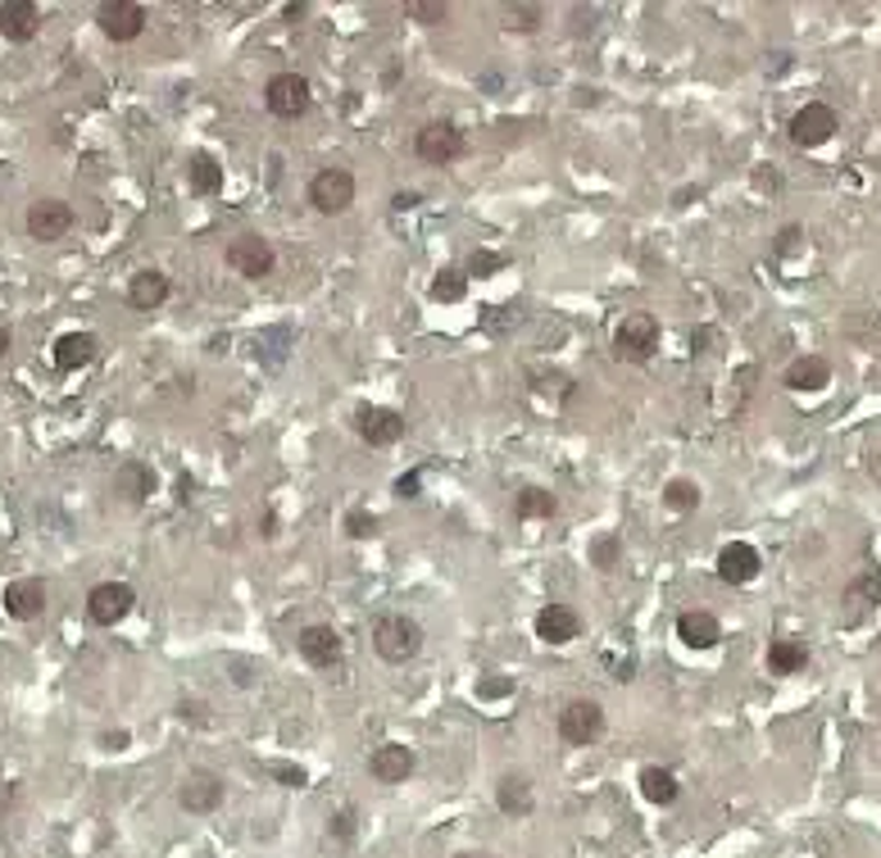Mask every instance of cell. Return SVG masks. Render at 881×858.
I'll return each mask as SVG.
<instances>
[{"label":"cell","instance_id":"cell-1","mask_svg":"<svg viewBox=\"0 0 881 858\" xmlns=\"http://www.w3.org/2000/svg\"><path fill=\"white\" fill-rule=\"evenodd\" d=\"M369 636H373L378 659L391 663V668H405V663H414L422 654V627L409 618V613H401V608L378 613Z\"/></svg>","mask_w":881,"mask_h":858},{"label":"cell","instance_id":"cell-2","mask_svg":"<svg viewBox=\"0 0 881 858\" xmlns=\"http://www.w3.org/2000/svg\"><path fill=\"white\" fill-rule=\"evenodd\" d=\"M310 105H314V86H310L305 73L287 69V73H273V78L264 82V109H268L273 118H287V123H291V118H305Z\"/></svg>","mask_w":881,"mask_h":858},{"label":"cell","instance_id":"cell-3","mask_svg":"<svg viewBox=\"0 0 881 858\" xmlns=\"http://www.w3.org/2000/svg\"><path fill=\"white\" fill-rule=\"evenodd\" d=\"M841 132V114L827 105V101H809L791 114L786 123V137H791L796 150H823L832 137Z\"/></svg>","mask_w":881,"mask_h":858},{"label":"cell","instance_id":"cell-4","mask_svg":"<svg viewBox=\"0 0 881 858\" xmlns=\"http://www.w3.org/2000/svg\"><path fill=\"white\" fill-rule=\"evenodd\" d=\"M659 318L636 310V314H623V323L614 327V359L623 363H650L654 350H659Z\"/></svg>","mask_w":881,"mask_h":858},{"label":"cell","instance_id":"cell-5","mask_svg":"<svg viewBox=\"0 0 881 858\" xmlns=\"http://www.w3.org/2000/svg\"><path fill=\"white\" fill-rule=\"evenodd\" d=\"M414 155L422 164H432V169H445V164L468 155V137L460 132V123H445V118L441 123H422V128L414 132Z\"/></svg>","mask_w":881,"mask_h":858},{"label":"cell","instance_id":"cell-6","mask_svg":"<svg viewBox=\"0 0 881 858\" xmlns=\"http://www.w3.org/2000/svg\"><path fill=\"white\" fill-rule=\"evenodd\" d=\"M223 264L236 273V278L259 282V278H268V273L278 268V251H273V241H268V236H259V232H241V236L228 241Z\"/></svg>","mask_w":881,"mask_h":858},{"label":"cell","instance_id":"cell-7","mask_svg":"<svg viewBox=\"0 0 881 858\" xmlns=\"http://www.w3.org/2000/svg\"><path fill=\"white\" fill-rule=\"evenodd\" d=\"M355 173L341 164H327L310 177V205L323 213V219H341V213L355 205Z\"/></svg>","mask_w":881,"mask_h":858},{"label":"cell","instance_id":"cell-8","mask_svg":"<svg viewBox=\"0 0 881 858\" xmlns=\"http://www.w3.org/2000/svg\"><path fill=\"white\" fill-rule=\"evenodd\" d=\"M350 422H355V437L363 445H373V450H386V445H396V441L409 437V418L401 409H391V405H359Z\"/></svg>","mask_w":881,"mask_h":858},{"label":"cell","instance_id":"cell-9","mask_svg":"<svg viewBox=\"0 0 881 858\" xmlns=\"http://www.w3.org/2000/svg\"><path fill=\"white\" fill-rule=\"evenodd\" d=\"M295 650H300V659H305L314 672H341V663H346V640H341V631L332 627V623L300 627Z\"/></svg>","mask_w":881,"mask_h":858},{"label":"cell","instance_id":"cell-10","mask_svg":"<svg viewBox=\"0 0 881 858\" xmlns=\"http://www.w3.org/2000/svg\"><path fill=\"white\" fill-rule=\"evenodd\" d=\"M73 223H78L73 205H69V200H59V196L33 200V205H27V219H23L27 236L42 241V245H50V241H65V236L73 232Z\"/></svg>","mask_w":881,"mask_h":858},{"label":"cell","instance_id":"cell-11","mask_svg":"<svg viewBox=\"0 0 881 858\" xmlns=\"http://www.w3.org/2000/svg\"><path fill=\"white\" fill-rule=\"evenodd\" d=\"M146 23H150V10L141 5V0H101L96 5V27L118 46L137 42L146 33Z\"/></svg>","mask_w":881,"mask_h":858},{"label":"cell","instance_id":"cell-12","mask_svg":"<svg viewBox=\"0 0 881 858\" xmlns=\"http://www.w3.org/2000/svg\"><path fill=\"white\" fill-rule=\"evenodd\" d=\"M604 735V709L595 699H572L559 709V741L572 750H587Z\"/></svg>","mask_w":881,"mask_h":858},{"label":"cell","instance_id":"cell-13","mask_svg":"<svg viewBox=\"0 0 881 858\" xmlns=\"http://www.w3.org/2000/svg\"><path fill=\"white\" fill-rule=\"evenodd\" d=\"M137 608V591L128 581H101V587L86 591V618L96 627H118Z\"/></svg>","mask_w":881,"mask_h":858},{"label":"cell","instance_id":"cell-14","mask_svg":"<svg viewBox=\"0 0 881 858\" xmlns=\"http://www.w3.org/2000/svg\"><path fill=\"white\" fill-rule=\"evenodd\" d=\"M223 800H228V786H223L219 773H209V768H192L187 777H182V786H177V804L187 809V813H196V818L219 813Z\"/></svg>","mask_w":881,"mask_h":858},{"label":"cell","instance_id":"cell-15","mask_svg":"<svg viewBox=\"0 0 881 858\" xmlns=\"http://www.w3.org/2000/svg\"><path fill=\"white\" fill-rule=\"evenodd\" d=\"M582 613H577L572 604H541L536 618H532V631L536 640H545V646H572L577 636H582Z\"/></svg>","mask_w":881,"mask_h":858},{"label":"cell","instance_id":"cell-16","mask_svg":"<svg viewBox=\"0 0 881 858\" xmlns=\"http://www.w3.org/2000/svg\"><path fill=\"white\" fill-rule=\"evenodd\" d=\"M714 568H718L722 587H750V581L764 572V559H758V549H754L750 541H727V545L718 549Z\"/></svg>","mask_w":881,"mask_h":858},{"label":"cell","instance_id":"cell-17","mask_svg":"<svg viewBox=\"0 0 881 858\" xmlns=\"http://www.w3.org/2000/svg\"><path fill=\"white\" fill-rule=\"evenodd\" d=\"M414 768H418V754L409 745H401V741H386V745H378L369 754V777L382 781V786H405L414 777Z\"/></svg>","mask_w":881,"mask_h":858},{"label":"cell","instance_id":"cell-18","mask_svg":"<svg viewBox=\"0 0 881 858\" xmlns=\"http://www.w3.org/2000/svg\"><path fill=\"white\" fill-rule=\"evenodd\" d=\"M42 23H46V14H42L37 0H5V5H0V37L14 42V46L37 42Z\"/></svg>","mask_w":881,"mask_h":858},{"label":"cell","instance_id":"cell-19","mask_svg":"<svg viewBox=\"0 0 881 858\" xmlns=\"http://www.w3.org/2000/svg\"><path fill=\"white\" fill-rule=\"evenodd\" d=\"M0 604L14 623H37L46 613V581L42 577H14L5 591H0Z\"/></svg>","mask_w":881,"mask_h":858},{"label":"cell","instance_id":"cell-20","mask_svg":"<svg viewBox=\"0 0 881 858\" xmlns=\"http://www.w3.org/2000/svg\"><path fill=\"white\" fill-rule=\"evenodd\" d=\"M155 468L146 464V459H124V464L114 468V496L124 505H146L150 496H155Z\"/></svg>","mask_w":881,"mask_h":858},{"label":"cell","instance_id":"cell-21","mask_svg":"<svg viewBox=\"0 0 881 858\" xmlns=\"http://www.w3.org/2000/svg\"><path fill=\"white\" fill-rule=\"evenodd\" d=\"M96 355H101V341L91 332H65L50 346L55 373H78V368H91V363H96Z\"/></svg>","mask_w":881,"mask_h":858},{"label":"cell","instance_id":"cell-22","mask_svg":"<svg viewBox=\"0 0 881 858\" xmlns=\"http://www.w3.org/2000/svg\"><path fill=\"white\" fill-rule=\"evenodd\" d=\"M781 386L796 391V395H813V391L832 386V359H823V355L791 359V363H786V373H781Z\"/></svg>","mask_w":881,"mask_h":858},{"label":"cell","instance_id":"cell-23","mask_svg":"<svg viewBox=\"0 0 881 858\" xmlns=\"http://www.w3.org/2000/svg\"><path fill=\"white\" fill-rule=\"evenodd\" d=\"M169 295H173V282H169V273H160V268H141V273L128 278V304L141 310V314H155L160 304H169Z\"/></svg>","mask_w":881,"mask_h":858},{"label":"cell","instance_id":"cell-24","mask_svg":"<svg viewBox=\"0 0 881 858\" xmlns=\"http://www.w3.org/2000/svg\"><path fill=\"white\" fill-rule=\"evenodd\" d=\"M677 640L686 650H714L722 640V623L714 618L709 608H686L677 618Z\"/></svg>","mask_w":881,"mask_h":858},{"label":"cell","instance_id":"cell-25","mask_svg":"<svg viewBox=\"0 0 881 858\" xmlns=\"http://www.w3.org/2000/svg\"><path fill=\"white\" fill-rule=\"evenodd\" d=\"M636 786H641V800L654 804V809H673V804L682 800V781H677V773H673V768H659V763L641 768Z\"/></svg>","mask_w":881,"mask_h":858},{"label":"cell","instance_id":"cell-26","mask_svg":"<svg viewBox=\"0 0 881 858\" xmlns=\"http://www.w3.org/2000/svg\"><path fill=\"white\" fill-rule=\"evenodd\" d=\"M187 192L200 200L223 196V164L209 155V150H192L187 155Z\"/></svg>","mask_w":881,"mask_h":858},{"label":"cell","instance_id":"cell-27","mask_svg":"<svg viewBox=\"0 0 881 858\" xmlns=\"http://www.w3.org/2000/svg\"><path fill=\"white\" fill-rule=\"evenodd\" d=\"M496 809L505 818H528L536 809V795H532V781L523 773H505L496 781Z\"/></svg>","mask_w":881,"mask_h":858},{"label":"cell","instance_id":"cell-28","mask_svg":"<svg viewBox=\"0 0 881 858\" xmlns=\"http://www.w3.org/2000/svg\"><path fill=\"white\" fill-rule=\"evenodd\" d=\"M809 668V646L796 636H777L768 646V672H777V677H796V672Z\"/></svg>","mask_w":881,"mask_h":858},{"label":"cell","instance_id":"cell-29","mask_svg":"<svg viewBox=\"0 0 881 858\" xmlns=\"http://www.w3.org/2000/svg\"><path fill=\"white\" fill-rule=\"evenodd\" d=\"M559 513V496L545 486H523L519 496H513V518H523V523H536V518H555Z\"/></svg>","mask_w":881,"mask_h":858},{"label":"cell","instance_id":"cell-30","mask_svg":"<svg viewBox=\"0 0 881 858\" xmlns=\"http://www.w3.org/2000/svg\"><path fill=\"white\" fill-rule=\"evenodd\" d=\"M845 604H855L859 613H863V608H877V604H881V568H859L855 577H849Z\"/></svg>","mask_w":881,"mask_h":858},{"label":"cell","instance_id":"cell-31","mask_svg":"<svg viewBox=\"0 0 881 858\" xmlns=\"http://www.w3.org/2000/svg\"><path fill=\"white\" fill-rule=\"evenodd\" d=\"M700 500H705V490H700V482H695V477H668L663 482V505L673 509V513H695V509H700Z\"/></svg>","mask_w":881,"mask_h":858},{"label":"cell","instance_id":"cell-32","mask_svg":"<svg viewBox=\"0 0 881 858\" xmlns=\"http://www.w3.org/2000/svg\"><path fill=\"white\" fill-rule=\"evenodd\" d=\"M545 23V5H536V0H513V5H505V33H536V27Z\"/></svg>","mask_w":881,"mask_h":858},{"label":"cell","instance_id":"cell-33","mask_svg":"<svg viewBox=\"0 0 881 858\" xmlns=\"http://www.w3.org/2000/svg\"><path fill=\"white\" fill-rule=\"evenodd\" d=\"M428 295L437 304H460L468 295V273L464 268H441L437 278H432V287H428Z\"/></svg>","mask_w":881,"mask_h":858},{"label":"cell","instance_id":"cell-34","mask_svg":"<svg viewBox=\"0 0 881 858\" xmlns=\"http://www.w3.org/2000/svg\"><path fill=\"white\" fill-rule=\"evenodd\" d=\"M355 840H359V809L346 804V809H337L327 818V845L332 849H350Z\"/></svg>","mask_w":881,"mask_h":858},{"label":"cell","instance_id":"cell-35","mask_svg":"<svg viewBox=\"0 0 881 858\" xmlns=\"http://www.w3.org/2000/svg\"><path fill=\"white\" fill-rule=\"evenodd\" d=\"M618 559H623V536L618 532H604V536L591 541V568L610 572V568H618Z\"/></svg>","mask_w":881,"mask_h":858},{"label":"cell","instance_id":"cell-36","mask_svg":"<svg viewBox=\"0 0 881 858\" xmlns=\"http://www.w3.org/2000/svg\"><path fill=\"white\" fill-rule=\"evenodd\" d=\"M405 19L418 23V27H441L450 19V5H445V0H409Z\"/></svg>","mask_w":881,"mask_h":858},{"label":"cell","instance_id":"cell-37","mask_svg":"<svg viewBox=\"0 0 881 858\" xmlns=\"http://www.w3.org/2000/svg\"><path fill=\"white\" fill-rule=\"evenodd\" d=\"M264 773L278 781V786H287V790H305L310 786V773L300 768V763H291V758H273V763H264Z\"/></svg>","mask_w":881,"mask_h":858},{"label":"cell","instance_id":"cell-38","mask_svg":"<svg viewBox=\"0 0 881 858\" xmlns=\"http://www.w3.org/2000/svg\"><path fill=\"white\" fill-rule=\"evenodd\" d=\"M378 513H369V509H346V518H341V532L350 536V541H373L378 536Z\"/></svg>","mask_w":881,"mask_h":858},{"label":"cell","instance_id":"cell-39","mask_svg":"<svg viewBox=\"0 0 881 858\" xmlns=\"http://www.w3.org/2000/svg\"><path fill=\"white\" fill-rule=\"evenodd\" d=\"M509 268V255H496V251H473L468 255V278H496V273Z\"/></svg>","mask_w":881,"mask_h":858},{"label":"cell","instance_id":"cell-40","mask_svg":"<svg viewBox=\"0 0 881 858\" xmlns=\"http://www.w3.org/2000/svg\"><path fill=\"white\" fill-rule=\"evenodd\" d=\"M800 251H804V228H800V223L777 228V236H773V255H777V259H791V255H800Z\"/></svg>","mask_w":881,"mask_h":858},{"label":"cell","instance_id":"cell-41","mask_svg":"<svg viewBox=\"0 0 881 858\" xmlns=\"http://www.w3.org/2000/svg\"><path fill=\"white\" fill-rule=\"evenodd\" d=\"M96 745H101L105 754H124V750L132 745V731H128V727H109V731L96 735Z\"/></svg>","mask_w":881,"mask_h":858},{"label":"cell","instance_id":"cell-42","mask_svg":"<svg viewBox=\"0 0 881 858\" xmlns=\"http://www.w3.org/2000/svg\"><path fill=\"white\" fill-rule=\"evenodd\" d=\"M177 718L192 727H209V704L205 699H177Z\"/></svg>","mask_w":881,"mask_h":858},{"label":"cell","instance_id":"cell-43","mask_svg":"<svg viewBox=\"0 0 881 858\" xmlns=\"http://www.w3.org/2000/svg\"><path fill=\"white\" fill-rule=\"evenodd\" d=\"M391 490H396V500H418V496H422V468L401 473V477H396V486H391Z\"/></svg>","mask_w":881,"mask_h":858},{"label":"cell","instance_id":"cell-44","mask_svg":"<svg viewBox=\"0 0 881 858\" xmlns=\"http://www.w3.org/2000/svg\"><path fill=\"white\" fill-rule=\"evenodd\" d=\"M505 695H513V677H482L477 682V699H505Z\"/></svg>","mask_w":881,"mask_h":858},{"label":"cell","instance_id":"cell-45","mask_svg":"<svg viewBox=\"0 0 881 858\" xmlns=\"http://www.w3.org/2000/svg\"><path fill=\"white\" fill-rule=\"evenodd\" d=\"M754 187L758 192H781V173L777 169H754Z\"/></svg>","mask_w":881,"mask_h":858},{"label":"cell","instance_id":"cell-46","mask_svg":"<svg viewBox=\"0 0 881 858\" xmlns=\"http://www.w3.org/2000/svg\"><path fill=\"white\" fill-rule=\"evenodd\" d=\"M418 192H396V196H391V209H396V213H405V209H418Z\"/></svg>","mask_w":881,"mask_h":858},{"label":"cell","instance_id":"cell-47","mask_svg":"<svg viewBox=\"0 0 881 858\" xmlns=\"http://www.w3.org/2000/svg\"><path fill=\"white\" fill-rule=\"evenodd\" d=\"M10 346H14V332H10V323H5V318H0V359L10 355Z\"/></svg>","mask_w":881,"mask_h":858},{"label":"cell","instance_id":"cell-48","mask_svg":"<svg viewBox=\"0 0 881 858\" xmlns=\"http://www.w3.org/2000/svg\"><path fill=\"white\" fill-rule=\"evenodd\" d=\"M282 14H287V23H295V19H305V14H310V5H287Z\"/></svg>","mask_w":881,"mask_h":858},{"label":"cell","instance_id":"cell-49","mask_svg":"<svg viewBox=\"0 0 881 858\" xmlns=\"http://www.w3.org/2000/svg\"><path fill=\"white\" fill-rule=\"evenodd\" d=\"M868 473H872V477L881 482V459H877V454H872V464H868Z\"/></svg>","mask_w":881,"mask_h":858},{"label":"cell","instance_id":"cell-50","mask_svg":"<svg viewBox=\"0 0 881 858\" xmlns=\"http://www.w3.org/2000/svg\"><path fill=\"white\" fill-rule=\"evenodd\" d=\"M454 858H486V854H477V849H464V854H454Z\"/></svg>","mask_w":881,"mask_h":858}]
</instances>
